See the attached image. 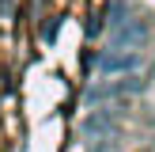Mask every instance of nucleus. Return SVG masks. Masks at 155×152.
Here are the masks:
<instances>
[{
  "label": "nucleus",
  "mask_w": 155,
  "mask_h": 152,
  "mask_svg": "<svg viewBox=\"0 0 155 152\" xmlns=\"http://www.w3.org/2000/svg\"><path fill=\"white\" fill-rule=\"evenodd\" d=\"M95 68H98V76H136L144 68V53L140 50H110L106 46L95 57Z\"/></svg>",
  "instance_id": "nucleus-1"
},
{
  "label": "nucleus",
  "mask_w": 155,
  "mask_h": 152,
  "mask_svg": "<svg viewBox=\"0 0 155 152\" xmlns=\"http://www.w3.org/2000/svg\"><path fill=\"white\" fill-rule=\"evenodd\" d=\"M144 42H148V23L136 15H129L125 23H117L110 30V50H140Z\"/></svg>",
  "instance_id": "nucleus-2"
},
{
  "label": "nucleus",
  "mask_w": 155,
  "mask_h": 152,
  "mask_svg": "<svg viewBox=\"0 0 155 152\" xmlns=\"http://www.w3.org/2000/svg\"><path fill=\"white\" fill-rule=\"evenodd\" d=\"M144 88V80H133V76H125V80H106V84H98L95 91H91V99H106V95H129V91H140Z\"/></svg>",
  "instance_id": "nucleus-3"
},
{
  "label": "nucleus",
  "mask_w": 155,
  "mask_h": 152,
  "mask_svg": "<svg viewBox=\"0 0 155 152\" xmlns=\"http://www.w3.org/2000/svg\"><path fill=\"white\" fill-rule=\"evenodd\" d=\"M102 133H114V118L106 110H98V114H91V118L83 122V137L95 141V137H102Z\"/></svg>",
  "instance_id": "nucleus-4"
},
{
  "label": "nucleus",
  "mask_w": 155,
  "mask_h": 152,
  "mask_svg": "<svg viewBox=\"0 0 155 152\" xmlns=\"http://www.w3.org/2000/svg\"><path fill=\"white\" fill-rule=\"evenodd\" d=\"M57 30H61V19L49 15V19L42 23V30H38V38H42V42H57Z\"/></svg>",
  "instance_id": "nucleus-5"
},
{
  "label": "nucleus",
  "mask_w": 155,
  "mask_h": 152,
  "mask_svg": "<svg viewBox=\"0 0 155 152\" xmlns=\"http://www.w3.org/2000/svg\"><path fill=\"white\" fill-rule=\"evenodd\" d=\"M91 152H106V148H91Z\"/></svg>",
  "instance_id": "nucleus-6"
}]
</instances>
